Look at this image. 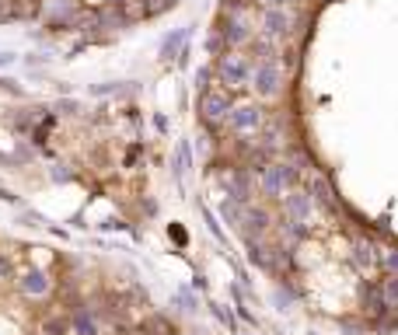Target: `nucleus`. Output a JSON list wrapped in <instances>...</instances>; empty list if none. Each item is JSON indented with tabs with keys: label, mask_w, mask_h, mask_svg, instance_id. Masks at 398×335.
I'll return each mask as SVG.
<instances>
[{
	"label": "nucleus",
	"mask_w": 398,
	"mask_h": 335,
	"mask_svg": "<svg viewBox=\"0 0 398 335\" xmlns=\"http://www.w3.org/2000/svg\"><path fill=\"white\" fill-rule=\"evenodd\" d=\"M301 182H304L301 168H293L286 157H276L266 168H259V199L262 203H279L290 189H301Z\"/></svg>",
	"instance_id": "obj_1"
},
{
	"label": "nucleus",
	"mask_w": 398,
	"mask_h": 335,
	"mask_svg": "<svg viewBox=\"0 0 398 335\" xmlns=\"http://www.w3.org/2000/svg\"><path fill=\"white\" fill-rule=\"evenodd\" d=\"M220 189H224V199L252 206L259 199V172H252L245 164H227L220 168Z\"/></svg>",
	"instance_id": "obj_2"
},
{
	"label": "nucleus",
	"mask_w": 398,
	"mask_h": 335,
	"mask_svg": "<svg viewBox=\"0 0 398 335\" xmlns=\"http://www.w3.org/2000/svg\"><path fill=\"white\" fill-rule=\"evenodd\" d=\"M214 73H217V80L224 84V91H245V88H252L255 63H252L245 53H238V49H224V53L217 56Z\"/></svg>",
	"instance_id": "obj_3"
},
{
	"label": "nucleus",
	"mask_w": 398,
	"mask_h": 335,
	"mask_svg": "<svg viewBox=\"0 0 398 335\" xmlns=\"http://www.w3.org/2000/svg\"><path fill=\"white\" fill-rule=\"evenodd\" d=\"M283 80H286V70H283V63H279L276 56H266V60L255 63L252 88H255V95H259L262 102H276V98L283 95V88H286Z\"/></svg>",
	"instance_id": "obj_4"
},
{
	"label": "nucleus",
	"mask_w": 398,
	"mask_h": 335,
	"mask_svg": "<svg viewBox=\"0 0 398 335\" xmlns=\"http://www.w3.org/2000/svg\"><path fill=\"white\" fill-rule=\"evenodd\" d=\"M227 133H234V136H259L266 126H269V116H266V109L259 105V102H238L234 109H231V116H227Z\"/></svg>",
	"instance_id": "obj_5"
},
{
	"label": "nucleus",
	"mask_w": 398,
	"mask_h": 335,
	"mask_svg": "<svg viewBox=\"0 0 398 335\" xmlns=\"http://www.w3.org/2000/svg\"><path fill=\"white\" fill-rule=\"evenodd\" d=\"M304 192L315 199V206L318 210H325L329 217H343L346 213V206H343V199L336 196V189H332V182H329V175L325 172H318V168H315V172H308L304 175Z\"/></svg>",
	"instance_id": "obj_6"
},
{
	"label": "nucleus",
	"mask_w": 398,
	"mask_h": 335,
	"mask_svg": "<svg viewBox=\"0 0 398 335\" xmlns=\"http://www.w3.org/2000/svg\"><path fill=\"white\" fill-rule=\"evenodd\" d=\"M231 109H234L231 91H217V88H210L207 95H199V102H196L199 123H203V126H210V129H220V126L227 123Z\"/></svg>",
	"instance_id": "obj_7"
},
{
	"label": "nucleus",
	"mask_w": 398,
	"mask_h": 335,
	"mask_svg": "<svg viewBox=\"0 0 398 335\" xmlns=\"http://www.w3.org/2000/svg\"><path fill=\"white\" fill-rule=\"evenodd\" d=\"M315 213H318V206H315V199L304 192V185H301V189H290V192L279 199V217H283V220H293V224H311V220H315Z\"/></svg>",
	"instance_id": "obj_8"
},
{
	"label": "nucleus",
	"mask_w": 398,
	"mask_h": 335,
	"mask_svg": "<svg viewBox=\"0 0 398 335\" xmlns=\"http://www.w3.org/2000/svg\"><path fill=\"white\" fill-rule=\"evenodd\" d=\"M276 213H272V206L269 203H262V199H255L252 206H248V217H245V241L248 237H269L272 230H276Z\"/></svg>",
	"instance_id": "obj_9"
},
{
	"label": "nucleus",
	"mask_w": 398,
	"mask_h": 335,
	"mask_svg": "<svg viewBox=\"0 0 398 335\" xmlns=\"http://www.w3.org/2000/svg\"><path fill=\"white\" fill-rule=\"evenodd\" d=\"M349 262H353V269H356L360 276H367V273L381 269V248H377L367 234H356L353 244H349Z\"/></svg>",
	"instance_id": "obj_10"
},
{
	"label": "nucleus",
	"mask_w": 398,
	"mask_h": 335,
	"mask_svg": "<svg viewBox=\"0 0 398 335\" xmlns=\"http://www.w3.org/2000/svg\"><path fill=\"white\" fill-rule=\"evenodd\" d=\"M67 325H70V335H102V314H98V307L87 304V300L70 311Z\"/></svg>",
	"instance_id": "obj_11"
},
{
	"label": "nucleus",
	"mask_w": 398,
	"mask_h": 335,
	"mask_svg": "<svg viewBox=\"0 0 398 335\" xmlns=\"http://www.w3.org/2000/svg\"><path fill=\"white\" fill-rule=\"evenodd\" d=\"M297 32V15L290 8H272L262 15V35L266 39H286Z\"/></svg>",
	"instance_id": "obj_12"
},
{
	"label": "nucleus",
	"mask_w": 398,
	"mask_h": 335,
	"mask_svg": "<svg viewBox=\"0 0 398 335\" xmlns=\"http://www.w3.org/2000/svg\"><path fill=\"white\" fill-rule=\"evenodd\" d=\"M18 290H21L28 300H46V297L53 293V280H49V273H46V269L32 266V269H25V273H21Z\"/></svg>",
	"instance_id": "obj_13"
},
{
	"label": "nucleus",
	"mask_w": 398,
	"mask_h": 335,
	"mask_svg": "<svg viewBox=\"0 0 398 335\" xmlns=\"http://www.w3.org/2000/svg\"><path fill=\"white\" fill-rule=\"evenodd\" d=\"M269 304H272L279 314H290V311L297 307V290H293L290 276H279V280L272 283V290H269Z\"/></svg>",
	"instance_id": "obj_14"
},
{
	"label": "nucleus",
	"mask_w": 398,
	"mask_h": 335,
	"mask_svg": "<svg viewBox=\"0 0 398 335\" xmlns=\"http://www.w3.org/2000/svg\"><path fill=\"white\" fill-rule=\"evenodd\" d=\"M217 217H220V220H224L234 234H245V217H248V206H241V203H234V199H220Z\"/></svg>",
	"instance_id": "obj_15"
},
{
	"label": "nucleus",
	"mask_w": 398,
	"mask_h": 335,
	"mask_svg": "<svg viewBox=\"0 0 398 335\" xmlns=\"http://www.w3.org/2000/svg\"><path fill=\"white\" fill-rule=\"evenodd\" d=\"M189 168H192V150H189V143L182 140V143L175 147V157H171V175H175V182H178V185L185 182Z\"/></svg>",
	"instance_id": "obj_16"
},
{
	"label": "nucleus",
	"mask_w": 398,
	"mask_h": 335,
	"mask_svg": "<svg viewBox=\"0 0 398 335\" xmlns=\"http://www.w3.org/2000/svg\"><path fill=\"white\" fill-rule=\"evenodd\" d=\"M171 304H175L185 318H196V314H199V300H196V293L185 290V287H178V290L171 293Z\"/></svg>",
	"instance_id": "obj_17"
},
{
	"label": "nucleus",
	"mask_w": 398,
	"mask_h": 335,
	"mask_svg": "<svg viewBox=\"0 0 398 335\" xmlns=\"http://www.w3.org/2000/svg\"><path fill=\"white\" fill-rule=\"evenodd\" d=\"M220 35H224V42H231V46H245V42L252 39V32H248L241 21H234V18H227V21H224Z\"/></svg>",
	"instance_id": "obj_18"
},
{
	"label": "nucleus",
	"mask_w": 398,
	"mask_h": 335,
	"mask_svg": "<svg viewBox=\"0 0 398 335\" xmlns=\"http://www.w3.org/2000/svg\"><path fill=\"white\" fill-rule=\"evenodd\" d=\"M185 39H189V28H178L175 35H168V39L161 42V60H175V56L182 53Z\"/></svg>",
	"instance_id": "obj_19"
},
{
	"label": "nucleus",
	"mask_w": 398,
	"mask_h": 335,
	"mask_svg": "<svg viewBox=\"0 0 398 335\" xmlns=\"http://www.w3.org/2000/svg\"><path fill=\"white\" fill-rule=\"evenodd\" d=\"M210 311H214V318L231 332V335H238L241 328H238V314H234V307H227V304H210Z\"/></svg>",
	"instance_id": "obj_20"
},
{
	"label": "nucleus",
	"mask_w": 398,
	"mask_h": 335,
	"mask_svg": "<svg viewBox=\"0 0 398 335\" xmlns=\"http://www.w3.org/2000/svg\"><path fill=\"white\" fill-rule=\"evenodd\" d=\"M381 297H384V307L391 314H398V276H384L381 280Z\"/></svg>",
	"instance_id": "obj_21"
},
{
	"label": "nucleus",
	"mask_w": 398,
	"mask_h": 335,
	"mask_svg": "<svg viewBox=\"0 0 398 335\" xmlns=\"http://www.w3.org/2000/svg\"><path fill=\"white\" fill-rule=\"evenodd\" d=\"M381 269H384V276H398V244L381 248Z\"/></svg>",
	"instance_id": "obj_22"
},
{
	"label": "nucleus",
	"mask_w": 398,
	"mask_h": 335,
	"mask_svg": "<svg viewBox=\"0 0 398 335\" xmlns=\"http://www.w3.org/2000/svg\"><path fill=\"white\" fill-rule=\"evenodd\" d=\"M199 213H203V220H207V230H210L220 244H227V234H224V227L217 224V213H214L210 206H203V203H199Z\"/></svg>",
	"instance_id": "obj_23"
},
{
	"label": "nucleus",
	"mask_w": 398,
	"mask_h": 335,
	"mask_svg": "<svg viewBox=\"0 0 398 335\" xmlns=\"http://www.w3.org/2000/svg\"><path fill=\"white\" fill-rule=\"evenodd\" d=\"M210 73H214L210 66L196 70V91H199V95H207V91H210Z\"/></svg>",
	"instance_id": "obj_24"
},
{
	"label": "nucleus",
	"mask_w": 398,
	"mask_h": 335,
	"mask_svg": "<svg viewBox=\"0 0 398 335\" xmlns=\"http://www.w3.org/2000/svg\"><path fill=\"white\" fill-rule=\"evenodd\" d=\"M49 179H53V182H70V172H67V164H53Z\"/></svg>",
	"instance_id": "obj_25"
},
{
	"label": "nucleus",
	"mask_w": 398,
	"mask_h": 335,
	"mask_svg": "<svg viewBox=\"0 0 398 335\" xmlns=\"http://www.w3.org/2000/svg\"><path fill=\"white\" fill-rule=\"evenodd\" d=\"M56 109H60L63 116H77V112H80V105H77V102H60Z\"/></svg>",
	"instance_id": "obj_26"
},
{
	"label": "nucleus",
	"mask_w": 398,
	"mask_h": 335,
	"mask_svg": "<svg viewBox=\"0 0 398 335\" xmlns=\"http://www.w3.org/2000/svg\"><path fill=\"white\" fill-rule=\"evenodd\" d=\"M266 4V11H272V8H293V0H262Z\"/></svg>",
	"instance_id": "obj_27"
},
{
	"label": "nucleus",
	"mask_w": 398,
	"mask_h": 335,
	"mask_svg": "<svg viewBox=\"0 0 398 335\" xmlns=\"http://www.w3.org/2000/svg\"><path fill=\"white\" fill-rule=\"evenodd\" d=\"M168 234H171V237H175L178 244H185V230H182L178 224H171V227H168Z\"/></svg>",
	"instance_id": "obj_28"
},
{
	"label": "nucleus",
	"mask_w": 398,
	"mask_h": 335,
	"mask_svg": "<svg viewBox=\"0 0 398 335\" xmlns=\"http://www.w3.org/2000/svg\"><path fill=\"white\" fill-rule=\"evenodd\" d=\"M11 60H15V56H11V53H0V66H8V63H11Z\"/></svg>",
	"instance_id": "obj_29"
},
{
	"label": "nucleus",
	"mask_w": 398,
	"mask_h": 335,
	"mask_svg": "<svg viewBox=\"0 0 398 335\" xmlns=\"http://www.w3.org/2000/svg\"><path fill=\"white\" fill-rule=\"evenodd\" d=\"M8 273V259H0V276H4Z\"/></svg>",
	"instance_id": "obj_30"
},
{
	"label": "nucleus",
	"mask_w": 398,
	"mask_h": 335,
	"mask_svg": "<svg viewBox=\"0 0 398 335\" xmlns=\"http://www.w3.org/2000/svg\"><path fill=\"white\" fill-rule=\"evenodd\" d=\"M116 4H126V0H116Z\"/></svg>",
	"instance_id": "obj_31"
},
{
	"label": "nucleus",
	"mask_w": 398,
	"mask_h": 335,
	"mask_svg": "<svg viewBox=\"0 0 398 335\" xmlns=\"http://www.w3.org/2000/svg\"><path fill=\"white\" fill-rule=\"evenodd\" d=\"M238 335H245V332H238Z\"/></svg>",
	"instance_id": "obj_32"
},
{
	"label": "nucleus",
	"mask_w": 398,
	"mask_h": 335,
	"mask_svg": "<svg viewBox=\"0 0 398 335\" xmlns=\"http://www.w3.org/2000/svg\"><path fill=\"white\" fill-rule=\"evenodd\" d=\"M311 335H318V332H311Z\"/></svg>",
	"instance_id": "obj_33"
}]
</instances>
